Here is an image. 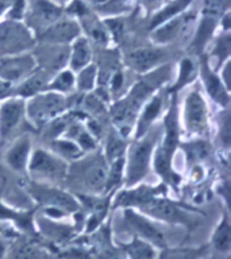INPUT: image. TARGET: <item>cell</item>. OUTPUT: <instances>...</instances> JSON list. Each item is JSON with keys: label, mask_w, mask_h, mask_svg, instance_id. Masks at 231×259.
Instances as JSON below:
<instances>
[{"label": "cell", "mask_w": 231, "mask_h": 259, "mask_svg": "<svg viewBox=\"0 0 231 259\" xmlns=\"http://www.w3.org/2000/svg\"><path fill=\"white\" fill-rule=\"evenodd\" d=\"M143 210L150 216L160 219L170 224H185L191 223L188 214L176 204H172L165 200H153L150 198L143 204Z\"/></svg>", "instance_id": "obj_9"}, {"label": "cell", "mask_w": 231, "mask_h": 259, "mask_svg": "<svg viewBox=\"0 0 231 259\" xmlns=\"http://www.w3.org/2000/svg\"><path fill=\"white\" fill-rule=\"evenodd\" d=\"M125 147L121 139L112 136L109 139L108 145H107V152H108V156L111 159H118V157H122V149Z\"/></svg>", "instance_id": "obj_32"}, {"label": "cell", "mask_w": 231, "mask_h": 259, "mask_svg": "<svg viewBox=\"0 0 231 259\" xmlns=\"http://www.w3.org/2000/svg\"><path fill=\"white\" fill-rule=\"evenodd\" d=\"M5 252H6V246H5V244H3V243L0 242V259L3 258V255H5Z\"/></svg>", "instance_id": "obj_40"}, {"label": "cell", "mask_w": 231, "mask_h": 259, "mask_svg": "<svg viewBox=\"0 0 231 259\" xmlns=\"http://www.w3.org/2000/svg\"><path fill=\"white\" fill-rule=\"evenodd\" d=\"M34 18L38 19L39 25H45V23H50L55 21L60 17V10L55 9L54 6H51L47 2L43 0H37L35 2V7H34Z\"/></svg>", "instance_id": "obj_22"}, {"label": "cell", "mask_w": 231, "mask_h": 259, "mask_svg": "<svg viewBox=\"0 0 231 259\" xmlns=\"http://www.w3.org/2000/svg\"><path fill=\"white\" fill-rule=\"evenodd\" d=\"M194 63L191 61L189 59H185L181 61V67H180V75H179V80L176 83V87H175V91L176 90H180L181 87H184L187 83L194 79Z\"/></svg>", "instance_id": "obj_29"}, {"label": "cell", "mask_w": 231, "mask_h": 259, "mask_svg": "<svg viewBox=\"0 0 231 259\" xmlns=\"http://www.w3.org/2000/svg\"><path fill=\"white\" fill-rule=\"evenodd\" d=\"M228 52H230V38H228V35H226V37L220 38L218 47L215 49V55L219 56V63L228 56Z\"/></svg>", "instance_id": "obj_34"}, {"label": "cell", "mask_w": 231, "mask_h": 259, "mask_svg": "<svg viewBox=\"0 0 231 259\" xmlns=\"http://www.w3.org/2000/svg\"><path fill=\"white\" fill-rule=\"evenodd\" d=\"M77 141H79V147H80L81 149H93L95 148V140H93V137L91 136V135H88L87 132H84V131H81L79 135H77Z\"/></svg>", "instance_id": "obj_35"}, {"label": "cell", "mask_w": 231, "mask_h": 259, "mask_svg": "<svg viewBox=\"0 0 231 259\" xmlns=\"http://www.w3.org/2000/svg\"><path fill=\"white\" fill-rule=\"evenodd\" d=\"M65 107V99L59 94H45L37 95L29 103L27 111L30 118L35 122H46L47 119L59 114L60 111Z\"/></svg>", "instance_id": "obj_8"}, {"label": "cell", "mask_w": 231, "mask_h": 259, "mask_svg": "<svg viewBox=\"0 0 231 259\" xmlns=\"http://www.w3.org/2000/svg\"><path fill=\"white\" fill-rule=\"evenodd\" d=\"M93 79H95V67H89L81 72L79 77V87L84 90H88L92 87Z\"/></svg>", "instance_id": "obj_33"}, {"label": "cell", "mask_w": 231, "mask_h": 259, "mask_svg": "<svg viewBox=\"0 0 231 259\" xmlns=\"http://www.w3.org/2000/svg\"><path fill=\"white\" fill-rule=\"evenodd\" d=\"M161 109H162V98H161L160 95H157V97H154V98L151 99L150 102L147 103V106L145 107V111H143L142 117L139 119L137 136L141 137L147 132L149 126H150L151 123H153V121H154L161 113Z\"/></svg>", "instance_id": "obj_20"}, {"label": "cell", "mask_w": 231, "mask_h": 259, "mask_svg": "<svg viewBox=\"0 0 231 259\" xmlns=\"http://www.w3.org/2000/svg\"><path fill=\"white\" fill-rule=\"evenodd\" d=\"M31 45V37L23 26L7 22L0 25V53H18Z\"/></svg>", "instance_id": "obj_7"}, {"label": "cell", "mask_w": 231, "mask_h": 259, "mask_svg": "<svg viewBox=\"0 0 231 259\" xmlns=\"http://www.w3.org/2000/svg\"><path fill=\"white\" fill-rule=\"evenodd\" d=\"M228 0H208L207 2V11L210 13H219L223 7H227Z\"/></svg>", "instance_id": "obj_36"}, {"label": "cell", "mask_w": 231, "mask_h": 259, "mask_svg": "<svg viewBox=\"0 0 231 259\" xmlns=\"http://www.w3.org/2000/svg\"><path fill=\"white\" fill-rule=\"evenodd\" d=\"M35 67V61L31 56H18L11 59L0 60V79L6 83L18 81L29 76Z\"/></svg>", "instance_id": "obj_10"}, {"label": "cell", "mask_w": 231, "mask_h": 259, "mask_svg": "<svg viewBox=\"0 0 231 259\" xmlns=\"http://www.w3.org/2000/svg\"><path fill=\"white\" fill-rule=\"evenodd\" d=\"M31 193H33L34 197L39 202L50 205L51 208L67 209V210H76V209L79 208L77 202L71 196H68V194L63 193V191L51 189V187H45L37 185V186L31 187Z\"/></svg>", "instance_id": "obj_12"}, {"label": "cell", "mask_w": 231, "mask_h": 259, "mask_svg": "<svg viewBox=\"0 0 231 259\" xmlns=\"http://www.w3.org/2000/svg\"><path fill=\"white\" fill-rule=\"evenodd\" d=\"M122 83H123V76L121 75V73H117V75H115V76H113V79H112L113 90H118L119 87L122 85Z\"/></svg>", "instance_id": "obj_38"}, {"label": "cell", "mask_w": 231, "mask_h": 259, "mask_svg": "<svg viewBox=\"0 0 231 259\" xmlns=\"http://www.w3.org/2000/svg\"><path fill=\"white\" fill-rule=\"evenodd\" d=\"M169 68L162 67V68L157 69L156 72L151 73L146 79H143L142 81H139L138 84L135 85L133 93H131L130 98L125 101V102L119 103L113 109V115L118 121H125L127 117H130L135 111L137 106L142 102L143 99L146 98L147 95L153 93L154 90L158 87L157 84H161L165 79H168Z\"/></svg>", "instance_id": "obj_1"}, {"label": "cell", "mask_w": 231, "mask_h": 259, "mask_svg": "<svg viewBox=\"0 0 231 259\" xmlns=\"http://www.w3.org/2000/svg\"><path fill=\"white\" fill-rule=\"evenodd\" d=\"M73 83H75V77L71 72L67 71V72L60 73L59 76L51 81L50 89L59 90V91H68L73 87Z\"/></svg>", "instance_id": "obj_30"}, {"label": "cell", "mask_w": 231, "mask_h": 259, "mask_svg": "<svg viewBox=\"0 0 231 259\" xmlns=\"http://www.w3.org/2000/svg\"><path fill=\"white\" fill-rule=\"evenodd\" d=\"M10 94V84L6 81L0 80V98H5Z\"/></svg>", "instance_id": "obj_37"}, {"label": "cell", "mask_w": 231, "mask_h": 259, "mask_svg": "<svg viewBox=\"0 0 231 259\" xmlns=\"http://www.w3.org/2000/svg\"><path fill=\"white\" fill-rule=\"evenodd\" d=\"M207 250L208 246H202L198 248H164L160 259H202L206 255Z\"/></svg>", "instance_id": "obj_21"}, {"label": "cell", "mask_w": 231, "mask_h": 259, "mask_svg": "<svg viewBox=\"0 0 231 259\" xmlns=\"http://www.w3.org/2000/svg\"><path fill=\"white\" fill-rule=\"evenodd\" d=\"M158 132L147 133L146 137L131 145L127 168V185H135L146 175L150 163L153 147L156 144Z\"/></svg>", "instance_id": "obj_2"}, {"label": "cell", "mask_w": 231, "mask_h": 259, "mask_svg": "<svg viewBox=\"0 0 231 259\" xmlns=\"http://www.w3.org/2000/svg\"><path fill=\"white\" fill-rule=\"evenodd\" d=\"M123 251L126 252V256L129 259H156L157 251L150 243H147L143 239H139L137 236L133 238L130 243L123 244Z\"/></svg>", "instance_id": "obj_18"}, {"label": "cell", "mask_w": 231, "mask_h": 259, "mask_svg": "<svg viewBox=\"0 0 231 259\" xmlns=\"http://www.w3.org/2000/svg\"><path fill=\"white\" fill-rule=\"evenodd\" d=\"M214 21H211V19H204V22L202 23L200 26V29H199V33H198V37L195 39V47L198 48H202L204 44H206L207 38L211 35V31L214 29Z\"/></svg>", "instance_id": "obj_31"}, {"label": "cell", "mask_w": 231, "mask_h": 259, "mask_svg": "<svg viewBox=\"0 0 231 259\" xmlns=\"http://www.w3.org/2000/svg\"><path fill=\"white\" fill-rule=\"evenodd\" d=\"M80 171L84 185L89 189L99 190L105 182L107 171H105L104 163L100 157H96L92 161L88 160V163H85V164L80 163Z\"/></svg>", "instance_id": "obj_13"}, {"label": "cell", "mask_w": 231, "mask_h": 259, "mask_svg": "<svg viewBox=\"0 0 231 259\" xmlns=\"http://www.w3.org/2000/svg\"><path fill=\"white\" fill-rule=\"evenodd\" d=\"M179 143V122H177V111H176V102L173 101L169 109V113L165 118V137L164 144L158 149L156 155V166L158 174L162 177L170 175V161L175 149Z\"/></svg>", "instance_id": "obj_3"}, {"label": "cell", "mask_w": 231, "mask_h": 259, "mask_svg": "<svg viewBox=\"0 0 231 259\" xmlns=\"http://www.w3.org/2000/svg\"><path fill=\"white\" fill-rule=\"evenodd\" d=\"M185 122L187 127L192 133L203 135L207 132L208 119H207L206 102L196 90L189 94L185 101Z\"/></svg>", "instance_id": "obj_6"}, {"label": "cell", "mask_w": 231, "mask_h": 259, "mask_svg": "<svg viewBox=\"0 0 231 259\" xmlns=\"http://www.w3.org/2000/svg\"><path fill=\"white\" fill-rule=\"evenodd\" d=\"M202 76L204 84H206L207 93L210 94L211 98L216 101L219 105L227 106L228 105V93H227L226 87L223 85L220 79L211 71L206 61L202 63Z\"/></svg>", "instance_id": "obj_14"}, {"label": "cell", "mask_w": 231, "mask_h": 259, "mask_svg": "<svg viewBox=\"0 0 231 259\" xmlns=\"http://www.w3.org/2000/svg\"><path fill=\"white\" fill-rule=\"evenodd\" d=\"M25 103L21 99H10L0 107V139L11 136L25 114Z\"/></svg>", "instance_id": "obj_11"}, {"label": "cell", "mask_w": 231, "mask_h": 259, "mask_svg": "<svg viewBox=\"0 0 231 259\" xmlns=\"http://www.w3.org/2000/svg\"><path fill=\"white\" fill-rule=\"evenodd\" d=\"M184 19L185 18H179V19H176V21H172L170 23L164 26L160 31H157L156 34H154V38L161 41V42H164V41H168V39L173 38V37L179 33V30L183 27V25H184V22H185Z\"/></svg>", "instance_id": "obj_26"}, {"label": "cell", "mask_w": 231, "mask_h": 259, "mask_svg": "<svg viewBox=\"0 0 231 259\" xmlns=\"http://www.w3.org/2000/svg\"><path fill=\"white\" fill-rule=\"evenodd\" d=\"M187 155L192 161L202 160L210 153V147L204 141H195V143H189L188 145H184Z\"/></svg>", "instance_id": "obj_25"}, {"label": "cell", "mask_w": 231, "mask_h": 259, "mask_svg": "<svg viewBox=\"0 0 231 259\" xmlns=\"http://www.w3.org/2000/svg\"><path fill=\"white\" fill-rule=\"evenodd\" d=\"M189 3H191V0H179V2H176V3L170 5L169 7H166L164 11H161V13L158 14L157 17H154L153 26L160 25L161 22L168 21L169 18H172L173 15H176V14L180 13L181 10H184L185 6L189 5Z\"/></svg>", "instance_id": "obj_27"}, {"label": "cell", "mask_w": 231, "mask_h": 259, "mask_svg": "<svg viewBox=\"0 0 231 259\" xmlns=\"http://www.w3.org/2000/svg\"><path fill=\"white\" fill-rule=\"evenodd\" d=\"M54 149L60 155H63L65 157H69V159H76L81 155V148L79 145H76L75 143L68 140H60L55 141L53 144Z\"/></svg>", "instance_id": "obj_28"}, {"label": "cell", "mask_w": 231, "mask_h": 259, "mask_svg": "<svg viewBox=\"0 0 231 259\" xmlns=\"http://www.w3.org/2000/svg\"><path fill=\"white\" fill-rule=\"evenodd\" d=\"M79 34V27L73 22H60L46 30L42 38L50 42H68Z\"/></svg>", "instance_id": "obj_17"}, {"label": "cell", "mask_w": 231, "mask_h": 259, "mask_svg": "<svg viewBox=\"0 0 231 259\" xmlns=\"http://www.w3.org/2000/svg\"><path fill=\"white\" fill-rule=\"evenodd\" d=\"M164 52L158 49H139L129 56V64L137 71H146L154 64L160 63Z\"/></svg>", "instance_id": "obj_16"}, {"label": "cell", "mask_w": 231, "mask_h": 259, "mask_svg": "<svg viewBox=\"0 0 231 259\" xmlns=\"http://www.w3.org/2000/svg\"><path fill=\"white\" fill-rule=\"evenodd\" d=\"M30 151V140L29 137H21L17 143L9 149V152L6 155V160L9 163V166L15 171H23L27 164V157H29Z\"/></svg>", "instance_id": "obj_15"}, {"label": "cell", "mask_w": 231, "mask_h": 259, "mask_svg": "<svg viewBox=\"0 0 231 259\" xmlns=\"http://www.w3.org/2000/svg\"><path fill=\"white\" fill-rule=\"evenodd\" d=\"M31 174L49 181H61L67 174V164L43 149H37L30 163Z\"/></svg>", "instance_id": "obj_5"}, {"label": "cell", "mask_w": 231, "mask_h": 259, "mask_svg": "<svg viewBox=\"0 0 231 259\" xmlns=\"http://www.w3.org/2000/svg\"><path fill=\"white\" fill-rule=\"evenodd\" d=\"M91 57L89 45L85 39H79L73 48V56H72V67L73 69H80L85 67Z\"/></svg>", "instance_id": "obj_23"}, {"label": "cell", "mask_w": 231, "mask_h": 259, "mask_svg": "<svg viewBox=\"0 0 231 259\" xmlns=\"http://www.w3.org/2000/svg\"><path fill=\"white\" fill-rule=\"evenodd\" d=\"M125 223L127 228L134 232V236L146 240L151 246H157L158 248H168V240L165 236L164 231L158 225L151 223L143 216H139L133 210L125 212Z\"/></svg>", "instance_id": "obj_4"}, {"label": "cell", "mask_w": 231, "mask_h": 259, "mask_svg": "<svg viewBox=\"0 0 231 259\" xmlns=\"http://www.w3.org/2000/svg\"><path fill=\"white\" fill-rule=\"evenodd\" d=\"M7 3H9V0H0V14H2V11L6 9Z\"/></svg>", "instance_id": "obj_39"}, {"label": "cell", "mask_w": 231, "mask_h": 259, "mask_svg": "<svg viewBox=\"0 0 231 259\" xmlns=\"http://www.w3.org/2000/svg\"><path fill=\"white\" fill-rule=\"evenodd\" d=\"M231 246V227L228 216L224 214L212 235V247L219 252H228Z\"/></svg>", "instance_id": "obj_19"}, {"label": "cell", "mask_w": 231, "mask_h": 259, "mask_svg": "<svg viewBox=\"0 0 231 259\" xmlns=\"http://www.w3.org/2000/svg\"><path fill=\"white\" fill-rule=\"evenodd\" d=\"M45 84H46L45 75L43 73H38V75H33L29 79H26V81L18 89L17 93L21 94V95H34L38 91H41L45 87Z\"/></svg>", "instance_id": "obj_24"}]
</instances>
